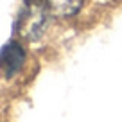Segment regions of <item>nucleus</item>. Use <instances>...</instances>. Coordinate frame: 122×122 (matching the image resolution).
Here are the masks:
<instances>
[{
	"instance_id": "nucleus-1",
	"label": "nucleus",
	"mask_w": 122,
	"mask_h": 122,
	"mask_svg": "<svg viewBox=\"0 0 122 122\" xmlns=\"http://www.w3.org/2000/svg\"><path fill=\"white\" fill-rule=\"evenodd\" d=\"M49 5L45 0H23L16 18V36L25 41H34L45 32L49 22Z\"/></svg>"
},
{
	"instance_id": "nucleus-2",
	"label": "nucleus",
	"mask_w": 122,
	"mask_h": 122,
	"mask_svg": "<svg viewBox=\"0 0 122 122\" xmlns=\"http://www.w3.org/2000/svg\"><path fill=\"white\" fill-rule=\"evenodd\" d=\"M25 63V50L20 43L9 41L0 52V76L11 79L22 70Z\"/></svg>"
},
{
	"instance_id": "nucleus-3",
	"label": "nucleus",
	"mask_w": 122,
	"mask_h": 122,
	"mask_svg": "<svg viewBox=\"0 0 122 122\" xmlns=\"http://www.w3.org/2000/svg\"><path fill=\"white\" fill-rule=\"evenodd\" d=\"M50 15L54 16H72L83 5V0H45Z\"/></svg>"
}]
</instances>
